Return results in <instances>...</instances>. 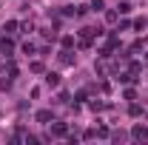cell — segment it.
<instances>
[{"instance_id":"6da1fadb","label":"cell","mask_w":148,"mask_h":145,"mask_svg":"<svg viewBox=\"0 0 148 145\" xmlns=\"http://www.w3.org/2000/svg\"><path fill=\"white\" fill-rule=\"evenodd\" d=\"M46 83H49V85H57L60 80H57V74H49V77H46Z\"/></svg>"}]
</instances>
